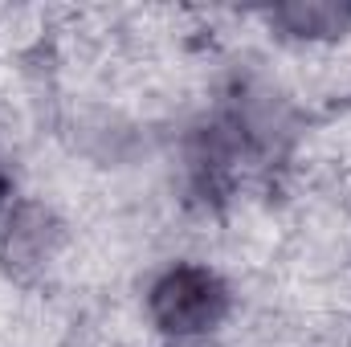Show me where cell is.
I'll list each match as a JSON object with an SVG mask.
<instances>
[{
    "instance_id": "1",
    "label": "cell",
    "mask_w": 351,
    "mask_h": 347,
    "mask_svg": "<svg viewBox=\"0 0 351 347\" xmlns=\"http://www.w3.org/2000/svg\"><path fill=\"white\" fill-rule=\"evenodd\" d=\"M184 139V184L196 204L217 208L269 176L294 143V110L262 78H233Z\"/></svg>"
},
{
    "instance_id": "2",
    "label": "cell",
    "mask_w": 351,
    "mask_h": 347,
    "mask_svg": "<svg viewBox=\"0 0 351 347\" xmlns=\"http://www.w3.org/2000/svg\"><path fill=\"white\" fill-rule=\"evenodd\" d=\"M241 315V286L221 261L172 254L139 282V327L156 347H213Z\"/></svg>"
},
{
    "instance_id": "3",
    "label": "cell",
    "mask_w": 351,
    "mask_h": 347,
    "mask_svg": "<svg viewBox=\"0 0 351 347\" xmlns=\"http://www.w3.org/2000/svg\"><path fill=\"white\" fill-rule=\"evenodd\" d=\"M78 250V229L70 213L37 192H25L0 221V278L25 294L53 290Z\"/></svg>"
},
{
    "instance_id": "5",
    "label": "cell",
    "mask_w": 351,
    "mask_h": 347,
    "mask_svg": "<svg viewBox=\"0 0 351 347\" xmlns=\"http://www.w3.org/2000/svg\"><path fill=\"white\" fill-rule=\"evenodd\" d=\"M21 196H25V188H21V172H16V164H12L8 147L0 143V221L8 217V208H12Z\"/></svg>"
},
{
    "instance_id": "4",
    "label": "cell",
    "mask_w": 351,
    "mask_h": 347,
    "mask_svg": "<svg viewBox=\"0 0 351 347\" xmlns=\"http://www.w3.org/2000/svg\"><path fill=\"white\" fill-rule=\"evenodd\" d=\"M245 16L290 53H327L351 41V0H278Z\"/></svg>"
}]
</instances>
